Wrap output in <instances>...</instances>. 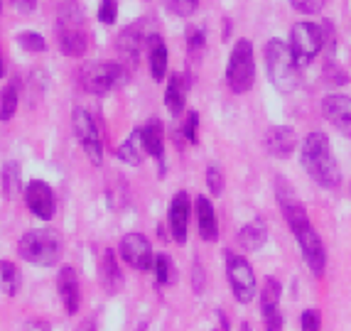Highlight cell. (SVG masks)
Returning <instances> with one entry per match:
<instances>
[{
  "mask_svg": "<svg viewBox=\"0 0 351 331\" xmlns=\"http://www.w3.org/2000/svg\"><path fill=\"white\" fill-rule=\"evenodd\" d=\"M304 172L312 177L324 189H334L341 184V169L337 164V157L329 145V138L319 130L310 133L302 140V150H300Z\"/></svg>",
  "mask_w": 351,
  "mask_h": 331,
  "instance_id": "cell-1",
  "label": "cell"
},
{
  "mask_svg": "<svg viewBox=\"0 0 351 331\" xmlns=\"http://www.w3.org/2000/svg\"><path fill=\"white\" fill-rule=\"evenodd\" d=\"M57 42L66 57H84L88 49L86 15L76 0H64L57 12Z\"/></svg>",
  "mask_w": 351,
  "mask_h": 331,
  "instance_id": "cell-2",
  "label": "cell"
},
{
  "mask_svg": "<svg viewBox=\"0 0 351 331\" xmlns=\"http://www.w3.org/2000/svg\"><path fill=\"white\" fill-rule=\"evenodd\" d=\"M18 253L23 260L40 267H52L64 253V238L54 228H32L20 238Z\"/></svg>",
  "mask_w": 351,
  "mask_h": 331,
  "instance_id": "cell-3",
  "label": "cell"
},
{
  "mask_svg": "<svg viewBox=\"0 0 351 331\" xmlns=\"http://www.w3.org/2000/svg\"><path fill=\"white\" fill-rule=\"evenodd\" d=\"M265 71L280 93H293L300 86V66L282 40H270L265 45Z\"/></svg>",
  "mask_w": 351,
  "mask_h": 331,
  "instance_id": "cell-4",
  "label": "cell"
},
{
  "mask_svg": "<svg viewBox=\"0 0 351 331\" xmlns=\"http://www.w3.org/2000/svg\"><path fill=\"white\" fill-rule=\"evenodd\" d=\"M79 82H82L84 91L104 96V93L121 88L128 82V69L118 62H96V64H86L79 71Z\"/></svg>",
  "mask_w": 351,
  "mask_h": 331,
  "instance_id": "cell-5",
  "label": "cell"
},
{
  "mask_svg": "<svg viewBox=\"0 0 351 331\" xmlns=\"http://www.w3.org/2000/svg\"><path fill=\"white\" fill-rule=\"evenodd\" d=\"M256 82V59H253V45L248 40H239L228 54L226 64V84L234 93L251 91Z\"/></svg>",
  "mask_w": 351,
  "mask_h": 331,
  "instance_id": "cell-6",
  "label": "cell"
},
{
  "mask_svg": "<svg viewBox=\"0 0 351 331\" xmlns=\"http://www.w3.org/2000/svg\"><path fill=\"white\" fill-rule=\"evenodd\" d=\"M290 52H293L298 66L310 64L317 54L322 52L324 47V35H322V25L315 23H295L290 29Z\"/></svg>",
  "mask_w": 351,
  "mask_h": 331,
  "instance_id": "cell-7",
  "label": "cell"
},
{
  "mask_svg": "<svg viewBox=\"0 0 351 331\" xmlns=\"http://www.w3.org/2000/svg\"><path fill=\"white\" fill-rule=\"evenodd\" d=\"M71 125H74V135L79 140V145L84 147V152H86V157L99 167L104 162V140H101L99 125H96L94 116L86 108H74Z\"/></svg>",
  "mask_w": 351,
  "mask_h": 331,
  "instance_id": "cell-8",
  "label": "cell"
},
{
  "mask_svg": "<svg viewBox=\"0 0 351 331\" xmlns=\"http://www.w3.org/2000/svg\"><path fill=\"white\" fill-rule=\"evenodd\" d=\"M226 278L231 290H234V297L241 304L253 302V297H256V275H253V267L246 258L226 250Z\"/></svg>",
  "mask_w": 351,
  "mask_h": 331,
  "instance_id": "cell-9",
  "label": "cell"
},
{
  "mask_svg": "<svg viewBox=\"0 0 351 331\" xmlns=\"http://www.w3.org/2000/svg\"><path fill=\"white\" fill-rule=\"evenodd\" d=\"M147 25H150V20H138V23L128 25V27L118 35L116 40V47H118V54L128 62L130 66L138 64V59H141V52L143 47H147V42H150V37L155 35V29H147Z\"/></svg>",
  "mask_w": 351,
  "mask_h": 331,
  "instance_id": "cell-10",
  "label": "cell"
},
{
  "mask_svg": "<svg viewBox=\"0 0 351 331\" xmlns=\"http://www.w3.org/2000/svg\"><path fill=\"white\" fill-rule=\"evenodd\" d=\"M118 253H121L123 262H128L135 270H143V273L152 270V265H155L152 245L143 233H128V236H123V241L118 245Z\"/></svg>",
  "mask_w": 351,
  "mask_h": 331,
  "instance_id": "cell-11",
  "label": "cell"
},
{
  "mask_svg": "<svg viewBox=\"0 0 351 331\" xmlns=\"http://www.w3.org/2000/svg\"><path fill=\"white\" fill-rule=\"evenodd\" d=\"M25 204L27 209L42 221H52L57 211V199H54L52 186L42 180H32L25 186Z\"/></svg>",
  "mask_w": 351,
  "mask_h": 331,
  "instance_id": "cell-12",
  "label": "cell"
},
{
  "mask_svg": "<svg viewBox=\"0 0 351 331\" xmlns=\"http://www.w3.org/2000/svg\"><path fill=\"white\" fill-rule=\"evenodd\" d=\"M322 113L344 138H351V96L329 93L322 101Z\"/></svg>",
  "mask_w": 351,
  "mask_h": 331,
  "instance_id": "cell-13",
  "label": "cell"
},
{
  "mask_svg": "<svg viewBox=\"0 0 351 331\" xmlns=\"http://www.w3.org/2000/svg\"><path fill=\"white\" fill-rule=\"evenodd\" d=\"M295 238H298V245H300V250H302L304 262H307V267L312 270V275L322 278L324 267H327V250H324V243H322V238H319V233L315 231V226L307 228V231L300 233V236H295Z\"/></svg>",
  "mask_w": 351,
  "mask_h": 331,
  "instance_id": "cell-14",
  "label": "cell"
},
{
  "mask_svg": "<svg viewBox=\"0 0 351 331\" xmlns=\"http://www.w3.org/2000/svg\"><path fill=\"white\" fill-rule=\"evenodd\" d=\"M189 214H192V201H189L187 192H177L170 201V214H167V221H170V233L172 241L180 245L187 243V228H189Z\"/></svg>",
  "mask_w": 351,
  "mask_h": 331,
  "instance_id": "cell-15",
  "label": "cell"
},
{
  "mask_svg": "<svg viewBox=\"0 0 351 331\" xmlns=\"http://www.w3.org/2000/svg\"><path fill=\"white\" fill-rule=\"evenodd\" d=\"M59 297H62V304H64L66 314L79 312V304H82V290H79V275L71 265H64L59 270L57 278Z\"/></svg>",
  "mask_w": 351,
  "mask_h": 331,
  "instance_id": "cell-16",
  "label": "cell"
},
{
  "mask_svg": "<svg viewBox=\"0 0 351 331\" xmlns=\"http://www.w3.org/2000/svg\"><path fill=\"white\" fill-rule=\"evenodd\" d=\"M295 147H298V135L290 125H276L265 133V150L278 160L290 157Z\"/></svg>",
  "mask_w": 351,
  "mask_h": 331,
  "instance_id": "cell-17",
  "label": "cell"
},
{
  "mask_svg": "<svg viewBox=\"0 0 351 331\" xmlns=\"http://www.w3.org/2000/svg\"><path fill=\"white\" fill-rule=\"evenodd\" d=\"M141 143H143V150L160 162V172H165V130L158 118L147 121L141 128Z\"/></svg>",
  "mask_w": 351,
  "mask_h": 331,
  "instance_id": "cell-18",
  "label": "cell"
},
{
  "mask_svg": "<svg viewBox=\"0 0 351 331\" xmlns=\"http://www.w3.org/2000/svg\"><path fill=\"white\" fill-rule=\"evenodd\" d=\"M187 91H189V79L184 74H172L167 88H165V106L172 116H180L184 106H187Z\"/></svg>",
  "mask_w": 351,
  "mask_h": 331,
  "instance_id": "cell-19",
  "label": "cell"
},
{
  "mask_svg": "<svg viewBox=\"0 0 351 331\" xmlns=\"http://www.w3.org/2000/svg\"><path fill=\"white\" fill-rule=\"evenodd\" d=\"M197 223H199V236L204 241H217L219 238V219L214 211V204L206 197H197Z\"/></svg>",
  "mask_w": 351,
  "mask_h": 331,
  "instance_id": "cell-20",
  "label": "cell"
},
{
  "mask_svg": "<svg viewBox=\"0 0 351 331\" xmlns=\"http://www.w3.org/2000/svg\"><path fill=\"white\" fill-rule=\"evenodd\" d=\"M147 57H150V74L155 82H162L167 74V45L162 37L155 32L147 42Z\"/></svg>",
  "mask_w": 351,
  "mask_h": 331,
  "instance_id": "cell-21",
  "label": "cell"
},
{
  "mask_svg": "<svg viewBox=\"0 0 351 331\" xmlns=\"http://www.w3.org/2000/svg\"><path fill=\"white\" fill-rule=\"evenodd\" d=\"M101 282H104L106 292H118L123 285V275H121L116 253L111 248L104 250V258H101Z\"/></svg>",
  "mask_w": 351,
  "mask_h": 331,
  "instance_id": "cell-22",
  "label": "cell"
},
{
  "mask_svg": "<svg viewBox=\"0 0 351 331\" xmlns=\"http://www.w3.org/2000/svg\"><path fill=\"white\" fill-rule=\"evenodd\" d=\"M265 241H268V228H265L263 221H251V223H246V226L239 231V243L243 250H261L265 245Z\"/></svg>",
  "mask_w": 351,
  "mask_h": 331,
  "instance_id": "cell-23",
  "label": "cell"
},
{
  "mask_svg": "<svg viewBox=\"0 0 351 331\" xmlns=\"http://www.w3.org/2000/svg\"><path fill=\"white\" fill-rule=\"evenodd\" d=\"M143 143H141V128L138 130H133V133L128 135V138L118 145V150H116V157L121 160V162H125V164H133V167H138V164L143 162Z\"/></svg>",
  "mask_w": 351,
  "mask_h": 331,
  "instance_id": "cell-24",
  "label": "cell"
},
{
  "mask_svg": "<svg viewBox=\"0 0 351 331\" xmlns=\"http://www.w3.org/2000/svg\"><path fill=\"white\" fill-rule=\"evenodd\" d=\"M20 290V270L15 262L0 260V295L15 297Z\"/></svg>",
  "mask_w": 351,
  "mask_h": 331,
  "instance_id": "cell-25",
  "label": "cell"
},
{
  "mask_svg": "<svg viewBox=\"0 0 351 331\" xmlns=\"http://www.w3.org/2000/svg\"><path fill=\"white\" fill-rule=\"evenodd\" d=\"M20 189H23V172H20V164L15 160L3 164V192L8 199L18 197Z\"/></svg>",
  "mask_w": 351,
  "mask_h": 331,
  "instance_id": "cell-26",
  "label": "cell"
},
{
  "mask_svg": "<svg viewBox=\"0 0 351 331\" xmlns=\"http://www.w3.org/2000/svg\"><path fill=\"white\" fill-rule=\"evenodd\" d=\"M280 295H282V287L276 278H268L263 285V292H261V312L265 314H273L278 312V304H280Z\"/></svg>",
  "mask_w": 351,
  "mask_h": 331,
  "instance_id": "cell-27",
  "label": "cell"
},
{
  "mask_svg": "<svg viewBox=\"0 0 351 331\" xmlns=\"http://www.w3.org/2000/svg\"><path fill=\"white\" fill-rule=\"evenodd\" d=\"M152 270H155V282H158L160 287L175 282V265H172L170 256L155 253V265H152Z\"/></svg>",
  "mask_w": 351,
  "mask_h": 331,
  "instance_id": "cell-28",
  "label": "cell"
},
{
  "mask_svg": "<svg viewBox=\"0 0 351 331\" xmlns=\"http://www.w3.org/2000/svg\"><path fill=\"white\" fill-rule=\"evenodd\" d=\"M18 110V88L15 84H8L0 93V121H10Z\"/></svg>",
  "mask_w": 351,
  "mask_h": 331,
  "instance_id": "cell-29",
  "label": "cell"
},
{
  "mask_svg": "<svg viewBox=\"0 0 351 331\" xmlns=\"http://www.w3.org/2000/svg\"><path fill=\"white\" fill-rule=\"evenodd\" d=\"M18 45L23 47L25 52H45L47 49V42H45V37L37 35V32H20L18 35Z\"/></svg>",
  "mask_w": 351,
  "mask_h": 331,
  "instance_id": "cell-30",
  "label": "cell"
},
{
  "mask_svg": "<svg viewBox=\"0 0 351 331\" xmlns=\"http://www.w3.org/2000/svg\"><path fill=\"white\" fill-rule=\"evenodd\" d=\"M165 5H167V10H170L172 15H177V18H189V15L197 12L199 0H165Z\"/></svg>",
  "mask_w": 351,
  "mask_h": 331,
  "instance_id": "cell-31",
  "label": "cell"
},
{
  "mask_svg": "<svg viewBox=\"0 0 351 331\" xmlns=\"http://www.w3.org/2000/svg\"><path fill=\"white\" fill-rule=\"evenodd\" d=\"M182 135L187 143L197 145L199 143V113L197 110H189L187 118H184V125H182Z\"/></svg>",
  "mask_w": 351,
  "mask_h": 331,
  "instance_id": "cell-32",
  "label": "cell"
},
{
  "mask_svg": "<svg viewBox=\"0 0 351 331\" xmlns=\"http://www.w3.org/2000/svg\"><path fill=\"white\" fill-rule=\"evenodd\" d=\"M206 186H209V192L214 194V197H221L223 194V175L217 164H209V167H206Z\"/></svg>",
  "mask_w": 351,
  "mask_h": 331,
  "instance_id": "cell-33",
  "label": "cell"
},
{
  "mask_svg": "<svg viewBox=\"0 0 351 331\" xmlns=\"http://www.w3.org/2000/svg\"><path fill=\"white\" fill-rule=\"evenodd\" d=\"M206 45V32L202 27H197V25H192V27H187V47H189V52L197 54L202 52Z\"/></svg>",
  "mask_w": 351,
  "mask_h": 331,
  "instance_id": "cell-34",
  "label": "cell"
},
{
  "mask_svg": "<svg viewBox=\"0 0 351 331\" xmlns=\"http://www.w3.org/2000/svg\"><path fill=\"white\" fill-rule=\"evenodd\" d=\"M118 18V0H101L99 5V20L104 25H113Z\"/></svg>",
  "mask_w": 351,
  "mask_h": 331,
  "instance_id": "cell-35",
  "label": "cell"
},
{
  "mask_svg": "<svg viewBox=\"0 0 351 331\" xmlns=\"http://www.w3.org/2000/svg\"><path fill=\"white\" fill-rule=\"evenodd\" d=\"M300 324H302V331H322V314L317 309H304Z\"/></svg>",
  "mask_w": 351,
  "mask_h": 331,
  "instance_id": "cell-36",
  "label": "cell"
},
{
  "mask_svg": "<svg viewBox=\"0 0 351 331\" xmlns=\"http://www.w3.org/2000/svg\"><path fill=\"white\" fill-rule=\"evenodd\" d=\"M290 5L302 15H317L324 8V0H290Z\"/></svg>",
  "mask_w": 351,
  "mask_h": 331,
  "instance_id": "cell-37",
  "label": "cell"
},
{
  "mask_svg": "<svg viewBox=\"0 0 351 331\" xmlns=\"http://www.w3.org/2000/svg\"><path fill=\"white\" fill-rule=\"evenodd\" d=\"M263 321H265V331H282V314H280V309H278V312H273V314H265Z\"/></svg>",
  "mask_w": 351,
  "mask_h": 331,
  "instance_id": "cell-38",
  "label": "cell"
},
{
  "mask_svg": "<svg viewBox=\"0 0 351 331\" xmlns=\"http://www.w3.org/2000/svg\"><path fill=\"white\" fill-rule=\"evenodd\" d=\"M10 3L18 12H32L37 8V0H10Z\"/></svg>",
  "mask_w": 351,
  "mask_h": 331,
  "instance_id": "cell-39",
  "label": "cell"
},
{
  "mask_svg": "<svg viewBox=\"0 0 351 331\" xmlns=\"http://www.w3.org/2000/svg\"><path fill=\"white\" fill-rule=\"evenodd\" d=\"M192 282H194V292H202V287H204V270H202V265H199V262H197V265H194Z\"/></svg>",
  "mask_w": 351,
  "mask_h": 331,
  "instance_id": "cell-40",
  "label": "cell"
},
{
  "mask_svg": "<svg viewBox=\"0 0 351 331\" xmlns=\"http://www.w3.org/2000/svg\"><path fill=\"white\" fill-rule=\"evenodd\" d=\"M25 331H52V329H49V324H45V321H29V324L25 326Z\"/></svg>",
  "mask_w": 351,
  "mask_h": 331,
  "instance_id": "cell-41",
  "label": "cell"
},
{
  "mask_svg": "<svg viewBox=\"0 0 351 331\" xmlns=\"http://www.w3.org/2000/svg\"><path fill=\"white\" fill-rule=\"evenodd\" d=\"M76 331H96V319H91V317H88V319H84L82 324L76 326Z\"/></svg>",
  "mask_w": 351,
  "mask_h": 331,
  "instance_id": "cell-42",
  "label": "cell"
},
{
  "mask_svg": "<svg viewBox=\"0 0 351 331\" xmlns=\"http://www.w3.org/2000/svg\"><path fill=\"white\" fill-rule=\"evenodd\" d=\"M5 74V64H3V54H0V76Z\"/></svg>",
  "mask_w": 351,
  "mask_h": 331,
  "instance_id": "cell-43",
  "label": "cell"
},
{
  "mask_svg": "<svg viewBox=\"0 0 351 331\" xmlns=\"http://www.w3.org/2000/svg\"><path fill=\"white\" fill-rule=\"evenodd\" d=\"M241 331H251V326H248V324H241Z\"/></svg>",
  "mask_w": 351,
  "mask_h": 331,
  "instance_id": "cell-44",
  "label": "cell"
},
{
  "mask_svg": "<svg viewBox=\"0 0 351 331\" xmlns=\"http://www.w3.org/2000/svg\"><path fill=\"white\" fill-rule=\"evenodd\" d=\"M0 10H3V0H0Z\"/></svg>",
  "mask_w": 351,
  "mask_h": 331,
  "instance_id": "cell-45",
  "label": "cell"
}]
</instances>
